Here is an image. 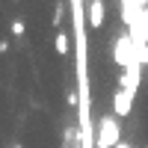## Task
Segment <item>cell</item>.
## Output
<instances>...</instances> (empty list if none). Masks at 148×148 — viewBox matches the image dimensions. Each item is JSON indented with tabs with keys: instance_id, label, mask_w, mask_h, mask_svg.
<instances>
[{
	"instance_id": "5",
	"label": "cell",
	"mask_w": 148,
	"mask_h": 148,
	"mask_svg": "<svg viewBox=\"0 0 148 148\" xmlns=\"http://www.w3.org/2000/svg\"><path fill=\"white\" fill-rule=\"evenodd\" d=\"M53 51H56V56H68L71 42H68V33L65 30H56L53 33Z\"/></svg>"
},
{
	"instance_id": "8",
	"label": "cell",
	"mask_w": 148,
	"mask_h": 148,
	"mask_svg": "<svg viewBox=\"0 0 148 148\" xmlns=\"http://www.w3.org/2000/svg\"><path fill=\"white\" fill-rule=\"evenodd\" d=\"M119 148H133V145H130V142H121V145H119Z\"/></svg>"
},
{
	"instance_id": "9",
	"label": "cell",
	"mask_w": 148,
	"mask_h": 148,
	"mask_svg": "<svg viewBox=\"0 0 148 148\" xmlns=\"http://www.w3.org/2000/svg\"><path fill=\"white\" fill-rule=\"evenodd\" d=\"M12 148H24V145H12Z\"/></svg>"
},
{
	"instance_id": "3",
	"label": "cell",
	"mask_w": 148,
	"mask_h": 148,
	"mask_svg": "<svg viewBox=\"0 0 148 148\" xmlns=\"http://www.w3.org/2000/svg\"><path fill=\"white\" fill-rule=\"evenodd\" d=\"M133 98H136V92H130V89H116L113 92V116L116 119H127L133 113Z\"/></svg>"
},
{
	"instance_id": "2",
	"label": "cell",
	"mask_w": 148,
	"mask_h": 148,
	"mask_svg": "<svg viewBox=\"0 0 148 148\" xmlns=\"http://www.w3.org/2000/svg\"><path fill=\"white\" fill-rule=\"evenodd\" d=\"M113 62L121 68V71H127L130 65H136L139 62V51H136V45H133L130 39V33L127 30H116V42H113Z\"/></svg>"
},
{
	"instance_id": "6",
	"label": "cell",
	"mask_w": 148,
	"mask_h": 148,
	"mask_svg": "<svg viewBox=\"0 0 148 148\" xmlns=\"http://www.w3.org/2000/svg\"><path fill=\"white\" fill-rule=\"evenodd\" d=\"M24 30H27V27H24V21H21V18L12 21V36H15V39H24Z\"/></svg>"
},
{
	"instance_id": "1",
	"label": "cell",
	"mask_w": 148,
	"mask_h": 148,
	"mask_svg": "<svg viewBox=\"0 0 148 148\" xmlns=\"http://www.w3.org/2000/svg\"><path fill=\"white\" fill-rule=\"evenodd\" d=\"M121 142V119H116L113 113H107L98 119L95 127V148H119Z\"/></svg>"
},
{
	"instance_id": "7",
	"label": "cell",
	"mask_w": 148,
	"mask_h": 148,
	"mask_svg": "<svg viewBox=\"0 0 148 148\" xmlns=\"http://www.w3.org/2000/svg\"><path fill=\"white\" fill-rule=\"evenodd\" d=\"M139 65H148V45L139 51Z\"/></svg>"
},
{
	"instance_id": "4",
	"label": "cell",
	"mask_w": 148,
	"mask_h": 148,
	"mask_svg": "<svg viewBox=\"0 0 148 148\" xmlns=\"http://www.w3.org/2000/svg\"><path fill=\"white\" fill-rule=\"evenodd\" d=\"M104 21H107V3H104V0L86 3V27H89V30H101Z\"/></svg>"
}]
</instances>
